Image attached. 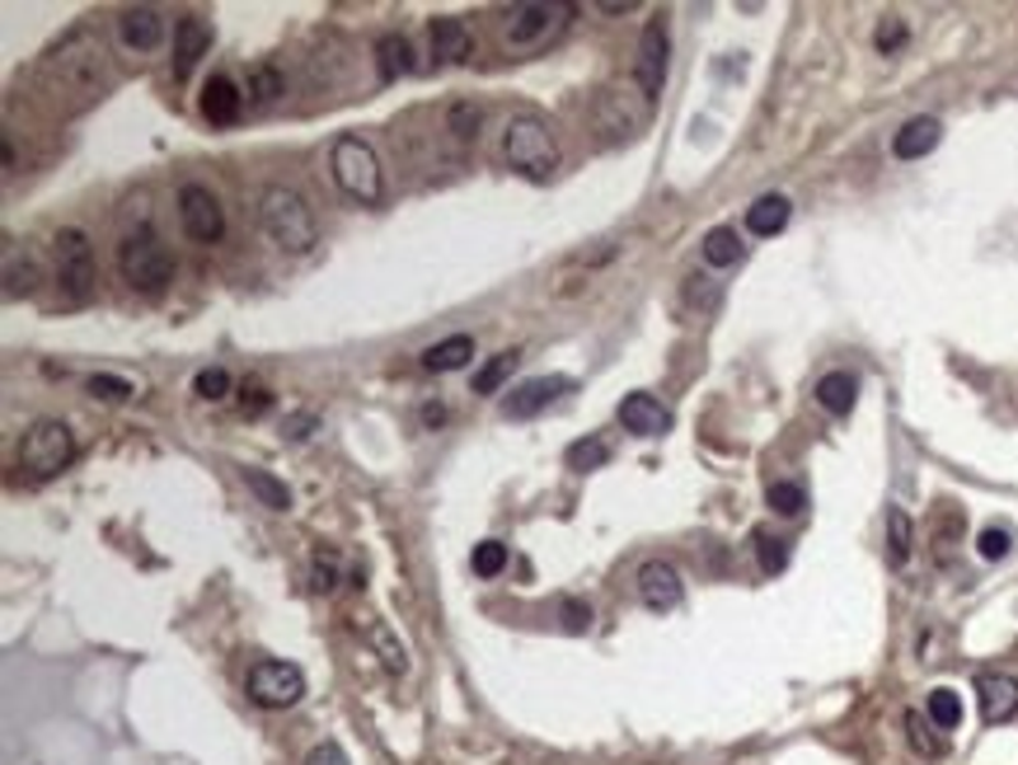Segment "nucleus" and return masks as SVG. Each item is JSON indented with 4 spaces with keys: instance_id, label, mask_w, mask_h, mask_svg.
<instances>
[{
    "instance_id": "obj_19",
    "label": "nucleus",
    "mask_w": 1018,
    "mask_h": 765,
    "mask_svg": "<svg viewBox=\"0 0 1018 765\" xmlns=\"http://www.w3.org/2000/svg\"><path fill=\"white\" fill-rule=\"evenodd\" d=\"M939 142H943V123L920 113V118H910V123H901V132L892 136V155H897V160H925Z\"/></svg>"
},
{
    "instance_id": "obj_25",
    "label": "nucleus",
    "mask_w": 1018,
    "mask_h": 765,
    "mask_svg": "<svg viewBox=\"0 0 1018 765\" xmlns=\"http://www.w3.org/2000/svg\"><path fill=\"white\" fill-rule=\"evenodd\" d=\"M469 357H474V339H469V334H451V339H442V343L428 347V353H423V367H428V372H461Z\"/></svg>"
},
{
    "instance_id": "obj_20",
    "label": "nucleus",
    "mask_w": 1018,
    "mask_h": 765,
    "mask_svg": "<svg viewBox=\"0 0 1018 765\" xmlns=\"http://www.w3.org/2000/svg\"><path fill=\"white\" fill-rule=\"evenodd\" d=\"M428 38H432V57H442L451 66L469 62L474 52V33L465 29V20H455V14H442V20L428 24Z\"/></svg>"
},
{
    "instance_id": "obj_22",
    "label": "nucleus",
    "mask_w": 1018,
    "mask_h": 765,
    "mask_svg": "<svg viewBox=\"0 0 1018 765\" xmlns=\"http://www.w3.org/2000/svg\"><path fill=\"white\" fill-rule=\"evenodd\" d=\"M788 217H794V202H788L784 193H765L746 207V231L751 235H779Z\"/></svg>"
},
{
    "instance_id": "obj_31",
    "label": "nucleus",
    "mask_w": 1018,
    "mask_h": 765,
    "mask_svg": "<svg viewBox=\"0 0 1018 765\" xmlns=\"http://www.w3.org/2000/svg\"><path fill=\"white\" fill-rule=\"evenodd\" d=\"M339 568H343V559H339V550H314L310 554V587H314V592H333V587H339Z\"/></svg>"
},
{
    "instance_id": "obj_41",
    "label": "nucleus",
    "mask_w": 1018,
    "mask_h": 765,
    "mask_svg": "<svg viewBox=\"0 0 1018 765\" xmlns=\"http://www.w3.org/2000/svg\"><path fill=\"white\" fill-rule=\"evenodd\" d=\"M558 620H564L568 634H587L591 630V606L577 601V597H564V601H558Z\"/></svg>"
},
{
    "instance_id": "obj_23",
    "label": "nucleus",
    "mask_w": 1018,
    "mask_h": 765,
    "mask_svg": "<svg viewBox=\"0 0 1018 765\" xmlns=\"http://www.w3.org/2000/svg\"><path fill=\"white\" fill-rule=\"evenodd\" d=\"M376 71L380 80H399L413 71V43L403 33H380L376 38Z\"/></svg>"
},
{
    "instance_id": "obj_30",
    "label": "nucleus",
    "mask_w": 1018,
    "mask_h": 765,
    "mask_svg": "<svg viewBox=\"0 0 1018 765\" xmlns=\"http://www.w3.org/2000/svg\"><path fill=\"white\" fill-rule=\"evenodd\" d=\"M564 461L568 469H577V475H587V469H601L610 461V442L606 437H583V442H573L564 451Z\"/></svg>"
},
{
    "instance_id": "obj_17",
    "label": "nucleus",
    "mask_w": 1018,
    "mask_h": 765,
    "mask_svg": "<svg viewBox=\"0 0 1018 765\" xmlns=\"http://www.w3.org/2000/svg\"><path fill=\"white\" fill-rule=\"evenodd\" d=\"M240 113H244V90H240L231 76H212V80L202 85V118L212 127L240 123Z\"/></svg>"
},
{
    "instance_id": "obj_5",
    "label": "nucleus",
    "mask_w": 1018,
    "mask_h": 765,
    "mask_svg": "<svg viewBox=\"0 0 1018 765\" xmlns=\"http://www.w3.org/2000/svg\"><path fill=\"white\" fill-rule=\"evenodd\" d=\"M76 461V432L62 419H38L29 423L24 442H20V469L29 479H52Z\"/></svg>"
},
{
    "instance_id": "obj_36",
    "label": "nucleus",
    "mask_w": 1018,
    "mask_h": 765,
    "mask_svg": "<svg viewBox=\"0 0 1018 765\" xmlns=\"http://www.w3.org/2000/svg\"><path fill=\"white\" fill-rule=\"evenodd\" d=\"M469 564H474V573H479V578H498V573L507 568V545H502V541H484V545H474Z\"/></svg>"
},
{
    "instance_id": "obj_1",
    "label": "nucleus",
    "mask_w": 1018,
    "mask_h": 765,
    "mask_svg": "<svg viewBox=\"0 0 1018 765\" xmlns=\"http://www.w3.org/2000/svg\"><path fill=\"white\" fill-rule=\"evenodd\" d=\"M258 225L283 254H310L320 245V221H314L310 202L287 184H268L258 193Z\"/></svg>"
},
{
    "instance_id": "obj_34",
    "label": "nucleus",
    "mask_w": 1018,
    "mask_h": 765,
    "mask_svg": "<svg viewBox=\"0 0 1018 765\" xmlns=\"http://www.w3.org/2000/svg\"><path fill=\"white\" fill-rule=\"evenodd\" d=\"M756 559H761V573H784L788 568V541L784 535H775V531H756Z\"/></svg>"
},
{
    "instance_id": "obj_8",
    "label": "nucleus",
    "mask_w": 1018,
    "mask_h": 765,
    "mask_svg": "<svg viewBox=\"0 0 1018 765\" xmlns=\"http://www.w3.org/2000/svg\"><path fill=\"white\" fill-rule=\"evenodd\" d=\"M666 57H672V33H666V20H648L639 33V57H634V85L639 95L653 103L666 85Z\"/></svg>"
},
{
    "instance_id": "obj_39",
    "label": "nucleus",
    "mask_w": 1018,
    "mask_h": 765,
    "mask_svg": "<svg viewBox=\"0 0 1018 765\" xmlns=\"http://www.w3.org/2000/svg\"><path fill=\"white\" fill-rule=\"evenodd\" d=\"M1014 550V535L1005 531V526H986V531H981L976 535V554H981V559H1005V554Z\"/></svg>"
},
{
    "instance_id": "obj_33",
    "label": "nucleus",
    "mask_w": 1018,
    "mask_h": 765,
    "mask_svg": "<svg viewBox=\"0 0 1018 765\" xmlns=\"http://www.w3.org/2000/svg\"><path fill=\"white\" fill-rule=\"evenodd\" d=\"M517 367V353H498V357H488L479 372H474V395H498V386L507 376H512Z\"/></svg>"
},
{
    "instance_id": "obj_24",
    "label": "nucleus",
    "mask_w": 1018,
    "mask_h": 765,
    "mask_svg": "<svg viewBox=\"0 0 1018 765\" xmlns=\"http://www.w3.org/2000/svg\"><path fill=\"white\" fill-rule=\"evenodd\" d=\"M910 550H916V521H910L906 508H887V564L906 568Z\"/></svg>"
},
{
    "instance_id": "obj_18",
    "label": "nucleus",
    "mask_w": 1018,
    "mask_h": 765,
    "mask_svg": "<svg viewBox=\"0 0 1018 765\" xmlns=\"http://www.w3.org/2000/svg\"><path fill=\"white\" fill-rule=\"evenodd\" d=\"M118 33H122V43H128L132 52H155L165 43V14L155 5H132V10H122Z\"/></svg>"
},
{
    "instance_id": "obj_35",
    "label": "nucleus",
    "mask_w": 1018,
    "mask_h": 765,
    "mask_svg": "<svg viewBox=\"0 0 1018 765\" xmlns=\"http://www.w3.org/2000/svg\"><path fill=\"white\" fill-rule=\"evenodd\" d=\"M277 95H283V76H277L268 62L254 66V71H250V99H254V109H268V103H277Z\"/></svg>"
},
{
    "instance_id": "obj_3",
    "label": "nucleus",
    "mask_w": 1018,
    "mask_h": 765,
    "mask_svg": "<svg viewBox=\"0 0 1018 765\" xmlns=\"http://www.w3.org/2000/svg\"><path fill=\"white\" fill-rule=\"evenodd\" d=\"M502 160L521 169L525 179H550L558 169V142L550 123H540L535 113H521L502 127Z\"/></svg>"
},
{
    "instance_id": "obj_6",
    "label": "nucleus",
    "mask_w": 1018,
    "mask_h": 765,
    "mask_svg": "<svg viewBox=\"0 0 1018 765\" xmlns=\"http://www.w3.org/2000/svg\"><path fill=\"white\" fill-rule=\"evenodd\" d=\"M52 264H57V287H62V301H90L95 291V245L80 225H66V231L52 235Z\"/></svg>"
},
{
    "instance_id": "obj_27",
    "label": "nucleus",
    "mask_w": 1018,
    "mask_h": 765,
    "mask_svg": "<svg viewBox=\"0 0 1018 765\" xmlns=\"http://www.w3.org/2000/svg\"><path fill=\"white\" fill-rule=\"evenodd\" d=\"M244 484H250V494L263 502V508H268V512H287L291 508V489H287V484L283 479H277V475H268V469H244Z\"/></svg>"
},
{
    "instance_id": "obj_15",
    "label": "nucleus",
    "mask_w": 1018,
    "mask_h": 765,
    "mask_svg": "<svg viewBox=\"0 0 1018 765\" xmlns=\"http://www.w3.org/2000/svg\"><path fill=\"white\" fill-rule=\"evenodd\" d=\"M648 109L653 103H629V90H606L596 99V118H601V127L610 136H639V127L648 123Z\"/></svg>"
},
{
    "instance_id": "obj_44",
    "label": "nucleus",
    "mask_w": 1018,
    "mask_h": 765,
    "mask_svg": "<svg viewBox=\"0 0 1018 765\" xmlns=\"http://www.w3.org/2000/svg\"><path fill=\"white\" fill-rule=\"evenodd\" d=\"M451 132L461 136V142L479 136V109H474V103H455V109H451Z\"/></svg>"
},
{
    "instance_id": "obj_9",
    "label": "nucleus",
    "mask_w": 1018,
    "mask_h": 765,
    "mask_svg": "<svg viewBox=\"0 0 1018 765\" xmlns=\"http://www.w3.org/2000/svg\"><path fill=\"white\" fill-rule=\"evenodd\" d=\"M179 221H184V235L198 240V245H217V240L225 235L221 198L207 184H184L179 188Z\"/></svg>"
},
{
    "instance_id": "obj_42",
    "label": "nucleus",
    "mask_w": 1018,
    "mask_h": 765,
    "mask_svg": "<svg viewBox=\"0 0 1018 765\" xmlns=\"http://www.w3.org/2000/svg\"><path fill=\"white\" fill-rule=\"evenodd\" d=\"M906 733H910V746H916L920 756H943V742L929 733V723L920 714H906Z\"/></svg>"
},
{
    "instance_id": "obj_43",
    "label": "nucleus",
    "mask_w": 1018,
    "mask_h": 765,
    "mask_svg": "<svg viewBox=\"0 0 1018 765\" xmlns=\"http://www.w3.org/2000/svg\"><path fill=\"white\" fill-rule=\"evenodd\" d=\"M372 643L380 648V657H385V667H390V672H403V667H409V657H403V643H395L385 624H376V630H372Z\"/></svg>"
},
{
    "instance_id": "obj_4",
    "label": "nucleus",
    "mask_w": 1018,
    "mask_h": 765,
    "mask_svg": "<svg viewBox=\"0 0 1018 765\" xmlns=\"http://www.w3.org/2000/svg\"><path fill=\"white\" fill-rule=\"evenodd\" d=\"M329 165H333V184H339L353 202L376 207L385 198V169H380L376 151L366 146L362 136H339V142H333Z\"/></svg>"
},
{
    "instance_id": "obj_28",
    "label": "nucleus",
    "mask_w": 1018,
    "mask_h": 765,
    "mask_svg": "<svg viewBox=\"0 0 1018 765\" xmlns=\"http://www.w3.org/2000/svg\"><path fill=\"white\" fill-rule=\"evenodd\" d=\"M765 508L775 517H803L807 512V489L798 479H775L765 489Z\"/></svg>"
},
{
    "instance_id": "obj_38",
    "label": "nucleus",
    "mask_w": 1018,
    "mask_h": 765,
    "mask_svg": "<svg viewBox=\"0 0 1018 765\" xmlns=\"http://www.w3.org/2000/svg\"><path fill=\"white\" fill-rule=\"evenodd\" d=\"M85 390H90L95 399H109V404H118V399H132V395H136V390H132V380H122V376H113V372L90 376V380H85Z\"/></svg>"
},
{
    "instance_id": "obj_32",
    "label": "nucleus",
    "mask_w": 1018,
    "mask_h": 765,
    "mask_svg": "<svg viewBox=\"0 0 1018 765\" xmlns=\"http://www.w3.org/2000/svg\"><path fill=\"white\" fill-rule=\"evenodd\" d=\"M38 287V264L20 254H5V297H29Z\"/></svg>"
},
{
    "instance_id": "obj_10",
    "label": "nucleus",
    "mask_w": 1018,
    "mask_h": 765,
    "mask_svg": "<svg viewBox=\"0 0 1018 765\" xmlns=\"http://www.w3.org/2000/svg\"><path fill=\"white\" fill-rule=\"evenodd\" d=\"M639 601L648 611H676L680 606V592H686V583H680V573L666 564V559H648L639 568Z\"/></svg>"
},
{
    "instance_id": "obj_47",
    "label": "nucleus",
    "mask_w": 1018,
    "mask_h": 765,
    "mask_svg": "<svg viewBox=\"0 0 1018 765\" xmlns=\"http://www.w3.org/2000/svg\"><path fill=\"white\" fill-rule=\"evenodd\" d=\"M442 423H446V404L428 399V404H423V428H442Z\"/></svg>"
},
{
    "instance_id": "obj_11",
    "label": "nucleus",
    "mask_w": 1018,
    "mask_h": 765,
    "mask_svg": "<svg viewBox=\"0 0 1018 765\" xmlns=\"http://www.w3.org/2000/svg\"><path fill=\"white\" fill-rule=\"evenodd\" d=\"M620 423H624V432H634V437H662V432H672V409H666L657 395L634 390V395L620 399Z\"/></svg>"
},
{
    "instance_id": "obj_26",
    "label": "nucleus",
    "mask_w": 1018,
    "mask_h": 765,
    "mask_svg": "<svg viewBox=\"0 0 1018 765\" xmlns=\"http://www.w3.org/2000/svg\"><path fill=\"white\" fill-rule=\"evenodd\" d=\"M742 254H746V245H742V235H737L732 225H713V231L705 235V264L709 268H737L742 264Z\"/></svg>"
},
{
    "instance_id": "obj_45",
    "label": "nucleus",
    "mask_w": 1018,
    "mask_h": 765,
    "mask_svg": "<svg viewBox=\"0 0 1018 765\" xmlns=\"http://www.w3.org/2000/svg\"><path fill=\"white\" fill-rule=\"evenodd\" d=\"M306 765H353V761H347V752H343L339 742H320V746H314V752L306 756Z\"/></svg>"
},
{
    "instance_id": "obj_21",
    "label": "nucleus",
    "mask_w": 1018,
    "mask_h": 765,
    "mask_svg": "<svg viewBox=\"0 0 1018 765\" xmlns=\"http://www.w3.org/2000/svg\"><path fill=\"white\" fill-rule=\"evenodd\" d=\"M817 404L831 413V419H845V413L859 404V376L854 372H827L817 380Z\"/></svg>"
},
{
    "instance_id": "obj_29",
    "label": "nucleus",
    "mask_w": 1018,
    "mask_h": 765,
    "mask_svg": "<svg viewBox=\"0 0 1018 765\" xmlns=\"http://www.w3.org/2000/svg\"><path fill=\"white\" fill-rule=\"evenodd\" d=\"M925 714H929V723H934L939 733H953V728L962 723V695H958V690H948V686L929 690V705H925Z\"/></svg>"
},
{
    "instance_id": "obj_46",
    "label": "nucleus",
    "mask_w": 1018,
    "mask_h": 765,
    "mask_svg": "<svg viewBox=\"0 0 1018 765\" xmlns=\"http://www.w3.org/2000/svg\"><path fill=\"white\" fill-rule=\"evenodd\" d=\"M314 423H320V419H314V413H291V419L283 423V432H287V437H291V442H306V437H310V428H314Z\"/></svg>"
},
{
    "instance_id": "obj_12",
    "label": "nucleus",
    "mask_w": 1018,
    "mask_h": 765,
    "mask_svg": "<svg viewBox=\"0 0 1018 765\" xmlns=\"http://www.w3.org/2000/svg\"><path fill=\"white\" fill-rule=\"evenodd\" d=\"M558 14H564V5H545V0H525V5H512V10H507V43H512V47L540 43L558 24Z\"/></svg>"
},
{
    "instance_id": "obj_14",
    "label": "nucleus",
    "mask_w": 1018,
    "mask_h": 765,
    "mask_svg": "<svg viewBox=\"0 0 1018 765\" xmlns=\"http://www.w3.org/2000/svg\"><path fill=\"white\" fill-rule=\"evenodd\" d=\"M976 705L986 723H1009L1018 714V676L1005 672H981L976 676Z\"/></svg>"
},
{
    "instance_id": "obj_16",
    "label": "nucleus",
    "mask_w": 1018,
    "mask_h": 765,
    "mask_svg": "<svg viewBox=\"0 0 1018 765\" xmlns=\"http://www.w3.org/2000/svg\"><path fill=\"white\" fill-rule=\"evenodd\" d=\"M207 47H212V24L202 20V14H184L179 24H174V76H188L192 66L207 57Z\"/></svg>"
},
{
    "instance_id": "obj_37",
    "label": "nucleus",
    "mask_w": 1018,
    "mask_h": 765,
    "mask_svg": "<svg viewBox=\"0 0 1018 765\" xmlns=\"http://www.w3.org/2000/svg\"><path fill=\"white\" fill-rule=\"evenodd\" d=\"M906 38H910V29H906V20L901 14H883L877 20V33H873V43H877V52H897V47H906Z\"/></svg>"
},
{
    "instance_id": "obj_13",
    "label": "nucleus",
    "mask_w": 1018,
    "mask_h": 765,
    "mask_svg": "<svg viewBox=\"0 0 1018 765\" xmlns=\"http://www.w3.org/2000/svg\"><path fill=\"white\" fill-rule=\"evenodd\" d=\"M564 390H573L568 376H535V380H521V386L502 399V413H507V419H535V413L550 409V399H558Z\"/></svg>"
},
{
    "instance_id": "obj_7",
    "label": "nucleus",
    "mask_w": 1018,
    "mask_h": 765,
    "mask_svg": "<svg viewBox=\"0 0 1018 765\" xmlns=\"http://www.w3.org/2000/svg\"><path fill=\"white\" fill-rule=\"evenodd\" d=\"M250 700L263 705V709H291L301 705L306 695V672L296 663H273V657H263V663L250 667Z\"/></svg>"
},
{
    "instance_id": "obj_2",
    "label": "nucleus",
    "mask_w": 1018,
    "mask_h": 765,
    "mask_svg": "<svg viewBox=\"0 0 1018 765\" xmlns=\"http://www.w3.org/2000/svg\"><path fill=\"white\" fill-rule=\"evenodd\" d=\"M118 273H122V282H128L132 291H142V297H161V291L174 282V254L165 250L161 235L142 225V231L122 235Z\"/></svg>"
},
{
    "instance_id": "obj_40",
    "label": "nucleus",
    "mask_w": 1018,
    "mask_h": 765,
    "mask_svg": "<svg viewBox=\"0 0 1018 765\" xmlns=\"http://www.w3.org/2000/svg\"><path fill=\"white\" fill-rule=\"evenodd\" d=\"M192 390H198L202 399H225L231 395V372L225 367H202L198 380H192Z\"/></svg>"
}]
</instances>
